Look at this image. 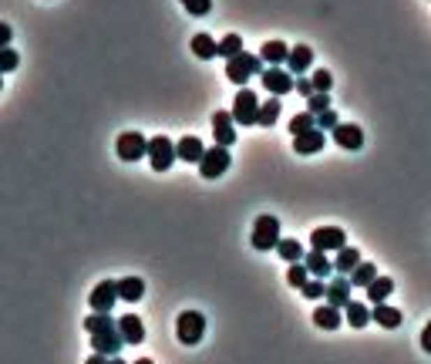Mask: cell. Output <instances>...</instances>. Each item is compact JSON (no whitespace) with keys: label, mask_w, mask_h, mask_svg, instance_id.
Returning a JSON list of instances; mask_svg holds the SVG:
<instances>
[{"label":"cell","mask_w":431,"mask_h":364,"mask_svg":"<svg viewBox=\"0 0 431 364\" xmlns=\"http://www.w3.org/2000/svg\"><path fill=\"white\" fill-rule=\"evenodd\" d=\"M253 75H263V58L260 54H246V51H240L236 58L226 61V78H229L233 85L246 88V81H249Z\"/></svg>","instance_id":"6da1fadb"},{"label":"cell","mask_w":431,"mask_h":364,"mask_svg":"<svg viewBox=\"0 0 431 364\" xmlns=\"http://www.w3.org/2000/svg\"><path fill=\"white\" fill-rule=\"evenodd\" d=\"M203 334H206V317L199 310H182L175 317V337H179V344H186V347L199 344Z\"/></svg>","instance_id":"7a4b0ae2"},{"label":"cell","mask_w":431,"mask_h":364,"mask_svg":"<svg viewBox=\"0 0 431 364\" xmlns=\"http://www.w3.org/2000/svg\"><path fill=\"white\" fill-rule=\"evenodd\" d=\"M280 240H283L280 236V219L270 216V212L256 216V223H253V247L256 249H277Z\"/></svg>","instance_id":"3957f363"},{"label":"cell","mask_w":431,"mask_h":364,"mask_svg":"<svg viewBox=\"0 0 431 364\" xmlns=\"http://www.w3.org/2000/svg\"><path fill=\"white\" fill-rule=\"evenodd\" d=\"M115 152H118L122 162H138V159L149 155V138L142 132H122L118 142H115Z\"/></svg>","instance_id":"277c9868"},{"label":"cell","mask_w":431,"mask_h":364,"mask_svg":"<svg viewBox=\"0 0 431 364\" xmlns=\"http://www.w3.org/2000/svg\"><path fill=\"white\" fill-rule=\"evenodd\" d=\"M149 162L155 173H169L172 162H175V142L166 135H155L149 138Z\"/></svg>","instance_id":"5b68a950"},{"label":"cell","mask_w":431,"mask_h":364,"mask_svg":"<svg viewBox=\"0 0 431 364\" xmlns=\"http://www.w3.org/2000/svg\"><path fill=\"white\" fill-rule=\"evenodd\" d=\"M256 112H260V98L249 88H240V95L233 98V122L249 129V125H256Z\"/></svg>","instance_id":"8992f818"},{"label":"cell","mask_w":431,"mask_h":364,"mask_svg":"<svg viewBox=\"0 0 431 364\" xmlns=\"http://www.w3.org/2000/svg\"><path fill=\"white\" fill-rule=\"evenodd\" d=\"M92 347L98 354H105V358H118V351L125 347V337H122V330H118V321L108 327H101V330H94Z\"/></svg>","instance_id":"52a82bcc"},{"label":"cell","mask_w":431,"mask_h":364,"mask_svg":"<svg viewBox=\"0 0 431 364\" xmlns=\"http://www.w3.org/2000/svg\"><path fill=\"white\" fill-rule=\"evenodd\" d=\"M229 149H223V145H212V149H206V155H203V162H199V175L203 179H219V175L229 169Z\"/></svg>","instance_id":"ba28073f"},{"label":"cell","mask_w":431,"mask_h":364,"mask_svg":"<svg viewBox=\"0 0 431 364\" xmlns=\"http://www.w3.org/2000/svg\"><path fill=\"white\" fill-rule=\"evenodd\" d=\"M263 88L270 92V95H290L293 88H297V78L290 75L286 68H263Z\"/></svg>","instance_id":"9c48e42d"},{"label":"cell","mask_w":431,"mask_h":364,"mask_svg":"<svg viewBox=\"0 0 431 364\" xmlns=\"http://www.w3.org/2000/svg\"><path fill=\"white\" fill-rule=\"evenodd\" d=\"M310 247L314 249H323V253H337L340 247H347V236L340 226H317V230L310 233Z\"/></svg>","instance_id":"30bf717a"},{"label":"cell","mask_w":431,"mask_h":364,"mask_svg":"<svg viewBox=\"0 0 431 364\" xmlns=\"http://www.w3.org/2000/svg\"><path fill=\"white\" fill-rule=\"evenodd\" d=\"M115 300H118V280H101V284L92 290V297H88V304H92L94 314H112Z\"/></svg>","instance_id":"8fae6325"},{"label":"cell","mask_w":431,"mask_h":364,"mask_svg":"<svg viewBox=\"0 0 431 364\" xmlns=\"http://www.w3.org/2000/svg\"><path fill=\"white\" fill-rule=\"evenodd\" d=\"M212 138H216V145H223V149H229V145L236 142L233 112H216V115H212Z\"/></svg>","instance_id":"7c38bea8"},{"label":"cell","mask_w":431,"mask_h":364,"mask_svg":"<svg viewBox=\"0 0 431 364\" xmlns=\"http://www.w3.org/2000/svg\"><path fill=\"white\" fill-rule=\"evenodd\" d=\"M334 142H337L340 149H347V152H357V149L364 145V132H360L357 125L337 122V129H334Z\"/></svg>","instance_id":"4fadbf2b"},{"label":"cell","mask_w":431,"mask_h":364,"mask_svg":"<svg viewBox=\"0 0 431 364\" xmlns=\"http://www.w3.org/2000/svg\"><path fill=\"white\" fill-rule=\"evenodd\" d=\"M327 145V135L320 132V129H310V132H303V135H293V152L297 155H314L320 152Z\"/></svg>","instance_id":"5bb4252c"},{"label":"cell","mask_w":431,"mask_h":364,"mask_svg":"<svg viewBox=\"0 0 431 364\" xmlns=\"http://www.w3.org/2000/svg\"><path fill=\"white\" fill-rule=\"evenodd\" d=\"M303 263H307V270H310V277H320V280H327V277L334 273V260H330L323 249L303 253Z\"/></svg>","instance_id":"9a60e30c"},{"label":"cell","mask_w":431,"mask_h":364,"mask_svg":"<svg viewBox=\"0 0 431 364\" xmlns=\"http://www.w3.org/2000/svg\"><path fill=\"white\" fill-rule=\"evenodd\" d=\"M327 304L340 307V310L351 304V277H340V273H337V277L327 284Z\"/></svg>","instance_id":"2e32d148"},{"label":"cell","mask_w":431,"mask_h":364,"mask_svg":"<svg viewBox=\"0 0 431 364\" xmlns=\"http://www.w3.org/2000/svg\"><path fill=\"white\" fill-rule=\"evenodd\" d=\"M203 155H206V145H203L196 135H186V138L175 145V159H179V162H196V166H199Z\"/></svg>","instance_id":"e0dca14e"},{"label":"cell","mask_w":431,"mask_h":364,"mask_svg":"<svg viewBox=\"0 0 431 364\" xmlns=\"http://www.w3.org/2000/svg\"><path fill=\"white\" fill-rule=\"evenodd\" d=\"M118 330H122L125 344H142V341H145V324H142V317H135V314L118 317Z\"/></svg>","instance_id":"ac0fdd59"},{"label":"cell","mask_w":431,"mask_h":364,"mask_svg":"<svg viewBox=\"0 0 431 364\" xmlns=\"http://www.w3.org/2000/svg\"><path fill=\"white\" fill-rule=\"evenodd\" d=\"M314 324H317L320 330H337V327L344 324V310H340V307H330V304H320L317 310H314Z\"/></svg>","instance_id":"d6986e66"},{"label":"cell","mask_w":431,"mask_h":364,"mask_svg":"<svg viewBox=\"0 0 431 364\" xmlns=\"http://www.w3.org/2000/svg\"><path fill=\"white\" fill-rule=\"evenodd\" d=\"M310 64H314V48H307V44L290 48V58H286V71L290 75H303Z\"/></svg>","instance_id":"ffe728a7"},{"label":"cell","mask_w":431,"mask_h":364,"mask_svg":"<svg viewBox=\"0 0 431 364\" xmlns=\"http://www.w3.org/2000/svg\"><path fill=\"white\" fill-rule=\"evenodd\" d=\"M260 58L270 64V68H280V64H286V58H290V48L283 44V41H266L260 51Z\"/></svg>","instance_id":"44dd1931"},{"label":"cell","mask_w":431,"mask_h":364,"mask_svg":"<svg viewBox=\"0 0 431 364\" xmlns=\"http://www.w3.org/2000/svg\"><path fill=\"white\" fill-rule=\"evenodd\" d=\"M145 297V284L138 277H125L118 280V300H129V304H138Z\"/></svg>","instance_id":"7402d4cb"},{"label":"cell","mask_w":431,"mask_h":364,"mask_svg":"<svg viewBox=\"0 0 431 364\" xmlns=\"http://www.w3.org/2000/svg\"><path fill=\"white\" fill-rule=\"evenodd\" d=\"M371 321H377L381 327L394 330V327H401V310H397V307H388V304H374L371 307Z\"/></svg>","instance_id":"603a6c76"},{"label":"cell","mask_w":431,"mask_h":364,"mask_svg":"<svg viewBox=\"0 0 431 364\" xmlns=\"http://www.w3.org/2000/svg\"><path fill=\"white\" fill-rule=\"evenodd\" d=\"M391 290H394V280H391V277H374V280L367 284V300H371V307H374V304H384V300L391 297Z\"/></svg>","instance_id":"cb8c5ba5"},{"label":"cell","mask_w":431,"mask_h":364,"mask_svg":"<svg viewBox=\"0 0 431 364\" xmlns=\"http://www.w3.org/2000/svg\"><path fill=\"white\" fill-rule=\"evenodd\" d=\"M357 263H360V253H357L354 247H340V249H337V260H334V270H337L340 277H351Z\"/></svg>","instance_id":"d4e9b609"},{"label":"cell","mask_w":431,"mask_h":364,"mask_svg":"<svg viewBox=\"0 0 431 364\" xmlns=\"http://www.w3.org/2000/svg\"><path fill=\"white\" fill-rule=\"evenodd\" d=\"M280 108H283V101H277V98H270V101H260V112H256V125H263V129H273V125H277V118H280Z\"/></svg>","instance_id":"484cf974"},{"label":"cell","mask_w":431,"mask_h":364,"mask_svg":"<svg viewBox=\"0 0 431 364\" xmlns=\"http://www.w3.org/2000/svg\"><path fill=\"white\" fill-rule=\"evenodd\" d=\"M277 253H280V260H286V263H303V253H307V249H303L300 240H290V236H286V240L277 243Z\"/></svg>","instance_id":"4316f807"},{"label":"cell","mask_w":431,"mask_h":364,"mask_svg":"<svg viewBox=\"0 0 431 364\" xmlns=\"http://www.w3.org/2000/svg\"><path fill=\"white\" fill-rule=\"evenodd\" d=\"M192 54H196V58H203V61H209V58H216V54H219V44L209 38V34H196V38H192Z\"/></svg>","instance_id":"83f0119b"},{"label":"cell","mask_w":431,"mask_h":364,"mask_svg":"<svg viewBox=\"0 0 431 364\" xmlns=\"http://www.w3.org/2000/svg\"><path fill=\"white\" fill-rule=\"evenodd\" d=\"M344 321L351 327H367V321H371V310L364 304H357V300H351V304L344 307Z\"/></svg>","instance_id":"f1b7e54d"},{"label":"cell","mask_w":431,"mask_h":364,"mask_svg":"<svg viewBox=\"0 0 431 364\" xmlns=\"http://www.w3.org/2000/svg\"><path fill=\"white\" fill-rule=\"evenodd\" d=\"M377 277V267L374 263H357L354 273H351V287H360V290H367V284Z\"/></svg>","instance_id":"f546056e"},{"label":"cell","mask_w":431,"mask_h":364,"mask_svg":"<svg viewBox=\"0 0 431 364\" xmlns=\"http://www.w3.org/2000/svg\"><path fill=\"white\" fill-rule=\"evenodd\" d=\"M310 129H317V115L314 112H300V115L290 118V132L293 135H303V132H310Z\"/></svg>","instance_id":"4dcf8cb0"},{"label":"cell","mask_w":431,"mask_h":364,"mask_svg":"<svg viewBox=\"0 0 431 364\" xmlns=\"http://www.w3.org/2000/svg\"><path fill=\"white\" fill-rule=\"evenodd\" d=\"M240 51H243V38H240V34H226L223 41H219V58H236V54H240Z\"/></svg>","instance_id":"1f68e13d"},{"label":"cell","mask_w":431,"mask_h":364,"mask_svg":"<svg viewBox=\"0 0 431 364\" xmlns=\"http://www.w3.org/2000/svg\"><path fill=\"white\" fill-rule=\"evenodd\" d=\"M300 293L307 297V300H323V297H327V284H323L320 277H310V280L300 287Z\"/></svg>","instance_id":"d6a6232c"},{"label":"cell","mask_w":431,"mask_h":364,"mask_svg":"<svg viewBox=\"0 0 431 364\" xmlns=\"http://www.w3.org/2000/svg\"><path fill=\"white\" fill-rule=\"evenodd\" d=\"M286 280H290V287L300 290L307 280H310V270H307V263H290V270H286Z\"/></svg>","instance_id":"836d02e7"},{"label":"cell","mask_w":431,"mask_h":364,"mask_svg":"<svg viewBox=\"0 0 431 364\" xmlns=\"http://www.w3.org/2000/svg\"><path fill=\"white\" fill-rule=\"evenodd\" d=\"M108 324H115L112 314H94L92 310V317H85V330L88 334H94V330H101V327H108Z\"/></svg>","instance_id":"e575fe53"},{"label":"cell","mask_w":431,"mask_h":364,"mask_svg":"<svg viewBox=\"0 0 431 364\" xmlns=\"http://www.w3.org/2000/svg\"><path fill=\"white\" fill-rule=\"evenodd\" d=\"M327 108H330V98H327V92H317V95L307 98V112L320 115V112H327Z\"/></svg>","instance_id":"d590c367"},{"label":"cell","mask_w":431,"mask_h":364,"mask_svg":"<svg viewBox=\"0 0 431 364\" xmlns=\"http://www.w3.org/2000/svg\"><path fill=\"white\" fill-rule=\"evenodd\" d=\"M17 64H20V58H17V51H14V48H3V51H0V75L14 71Z\"/></svg>","instance_id":"8d00e7d4"},{"label":"cell","mask_w":431,"mask_h":364,"mask_svg":"<svg viewBox=\"0 0 431 364\" xmlns=\"http://www.w3.org/2000/svg\"><path fill=\"white\" fill-rule=\"evenodd\" d=\"M186 10L192 14V17H206L209 10H212V0H189Z\"/></svg>","instance_id":"74e56055"},{"label":"cell","mask_w":431,"mask_h":364,"mask_svg":"<svg viewBox=\"0 0 431 364\" xmlns=\"http://www.w3.org/2000/svg\"><path fill=\"white\" fill-rule=\"evenodd\" d=\"M317 129H320V132H323V129H330V132H334V129H337V112H334V108L320 112V115H317Z\"/></svg>","instance_id":"f35d334b"},{"label":"cell","mask_w":431,"mask_h":364,"mask_svg":"<svg viewBox=\"0 0 431 364\" xmlns=\"http://www.w3.org/2000/svg\"><path fill=\"white\" fill-rule=\"evenodd\" d=\"M310 81H314V88H317V92H330V85H334L330 71H323V68H320V71H317L314 78H310Z\"/></svg>","instance_id":"ab89813d"},{"label":"cell","mask_w":431,"mask_h":364,"mask_svg":"<svg viewBox=\"0 0 431 364\" xmlns=\"http://www.w3.org/2000/svg\"><path fill=\"white\" fill-rule=\"evenodd\" d=\"M297 92H300L303 98L317 95V88H314V81H307V78H297Z\"/></svg>","instance_id":"60d3db41"},{"label":"cell","mask_w":431,"mask_h":364,"mask_svg":"<svg viewBox=\"0 0 431 364\" xmlns=\"http://www.w3.org/2000/svg\"><path fill=\"white\" fill-rule=\"evenodd\" d=\"M10 38H14L10 24H3V20H0V51H3V48H10Z\"/></svg>","instance_id":"b9f144b4"},{"label":"cell","mask_w":431,"mask_h":364,"mask_svg":"<svg viewBox=\"0 0 431 364\" xmlns=\"http://www.w3.org/2000/svg\"><path fill=\"white\" fill-rule=\"evenodd\" d=\"M421 347H425V351L431 354V321H428V327L421 330Z\"/></svg>","instance_id":"7bdbcfd3"},{"label":"cell","mask_w":431,"mask_h":364,"mask_svg":"<svg viewBox=\"0 0 431 364\" xmlns=\"http://www.w3.org/2000/svg\"><path fill=\"white\" fill-rule=\"evenodd\" d=\"M85 364H108V358H105V354H98V351H94L92 358H88V361Z\"/></svg>","instance_id":"ee69618b"},{"label":"cell","mask_w":431,"mask_h":364,"mask_svg":"<svg viewBox=\"0 0 431 364\" xmlns=\"http://www.w3.org/2000/svg\"><path fill=\"white\" fill-rule=\"evenodd\" d=\"M135 364H155V361H152V358H138V361H135Z\"/></svg>","instance_id":"f6af8a7d"},{"label":"cell","mask_w":431,"mask_h":364,"mask_svg":"<svg viewBox=\"0 0 431 364\" xmlns=\"http://www.w3.org/2000/svg\"><path fill=\"white\" fill-rule=\"evenodd\" d=\"M108 364H125V361L122 358H108Z\"/></svg>","instance_id":"bcb514c9"},{"label":"cell","mask_w":431,"mask_h":364,"mask_svg":"<svg viewBox=\"0 0 431 364\" xmlns=\"http://www.w3.org/2000/svg\"><path fill=\"white\" fill-rule=\"evenodd\" d=\"M182 3H189V0H182Z\"/></svg>","instance_id":"7dc6e473"},{"label":"cell","mask_w":431,"mask_h":364,"mask_svg":"<svg viewBox=\"0 0 431 364\" xmlns=\"http://www.w3.org/2000/svg\"><path fill=\"white\" fill-rule=\"evenodd\" d=\"M0 85H3V81H0Z\"/></svg>","instance_id":"c3c4849f"}]
</instances>
